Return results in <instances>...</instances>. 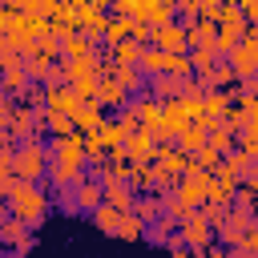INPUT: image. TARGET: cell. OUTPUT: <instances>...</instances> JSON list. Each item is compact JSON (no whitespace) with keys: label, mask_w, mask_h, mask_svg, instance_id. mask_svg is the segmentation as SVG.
Instances as JSON below:
<instances>
[{"label":"cell","mask_w":258,"mask_h":258,"mask_svg":"<svg viewBox=\"0 0 258 258\" xmlns=\"http://www.w3.org/2000/svg\"><path fill=\"white\" fill-rule=\"evenodd\" d=\"M242 36H246V32H238V28H222V24H218V52H222V56H230V52L238 48V40H242Z\"/></svg>","instance_id":"603a6c76"},{"label":"cell","mask_w":258,"mask_h":258,"mask_svg":"<svg viewBox=\"0 0 258 258\" xmlns=\"http://www.w3.org/2000/svg\"><path fill=\"white\" fill-rule=\"evenodd\" d=\"M73 121H77V129H81V133H93V129H97V125L105 121V105H101L97 97H85V101L77 105Z\"/></svg>","instance_id":"7c38bea8"},{"label":"cell","mask_w":258,"mask_h":258,"mask_svg":"<svg viewBox=\"0 0 258 258\" xmlns=\"http://www.w3.org/2000/svg\"><path fill=\"white\" fill-rule=\"evenodd\" d=\"M238 145H242V149H246V153H250V157L258 161V125L242 129V133H238Z\"/></svg>","instance_id":"484cf974"},{"label":"cell","mask_w":258,"mask_h":258,"mask_svg":"<svg viewBox=\"0 0 258 258\" xmlns=\"http://www.w3.org/2000/svg\"><path fill=\"white\" fill-rule=\"evenodd\" d=\"M189 56H194V73H202V69H214V64L222 60V52H218L214 44H202V48H189Z\"/></svg>","instance_id":"44dd1931"},{"label":"cell","mask_w":258,"mask_h":258,"mask_svg":"<svg viewBox=\"0 0 258 258\" xmlns=\"http://www.w3.org/2000/svg\"><path fill=\"white\" fill-rule=\"evenodd\" d=\"M85 97L77 93L73 81H60V85H48V97H44V109H56V113H77Z\"/></svg>","instance_id":"ba28073f"},{"label":"cell","mask_w":258,"mask_h":258,"mask_svg":"<svg viewBox=\"0 0 258 258\" xmlns=\"http://www.w3.org/2000/svg\"><path fill=\"white\" fill-rule=\"evenodd\" d=\"M222 165H226V169H230L238 181H242V177H250V173H258V161H254V157H250L242 145H238V149H230V153L222 157Z\"/></svg>","instance_id":"9a60e30c"},{"label":"cell","mask_w":258,"mask_h":258,"mask_svg":"<svg viewBox=\"0 0 258 258\" xmlns=\"http://www.w3.org/2000/svg\"><path fill=\"white\" fill-rule=\"evenodd\" d=\"M254 218H258V210H254Z\"/></svg>","instance_id":"83f0119b"},{"label":"cell","mask_w":258,"mask_h":258,"mask_svg":"<svg viewBox=\"0 0 258 258\" xmlns=\"http://www.w3.org/2000/svg\"><path fill=\"white\" fill-rule=\"evenodd\" d=\"M4 206L16 214V218H24L32 230L44 222V214H48V206H52V194L40 185V181H24V177H16V185H12V194L4 198Z\"/></svg>","instance_id":"6da1fadb"},{"label":"cell","mask_w":258,"mask_h":258,"mask_svg":"<svg viewBox=\"0 0 258 258\" xmlns=\"http://www.w3.org/2000/svg\"><path fill=\"white\" fill-rule=\"evenodd\" d=\"M73 4H77V0H73Z\"/></svg>","instance_id":"f1b7e54d"},{"label":"cell","mask_w":258,"mask_h":258,"mask_svg":"<svg viewBox=\"0 0 258 258\" xmlns=\"http://www.w3.org/2000/svg\"><path fill=\"white\" fill-rule=\"evenodd\" d=\"M177 4V16H181V24H194L198 16H202V0H173Z\"/></svg>","instance_id":"cb8c5ba5"},{"label":"cell","mask_w":258,"mask_h":258,"mask_svg":"<svg viewBox=\"0 0 258 258\" xmlns=\"http://www.w3.org/2000/svg\"><path fill=\"white\" fill-rule=\"evenodd\" d=\"M226 4H242V0H226Z\"/></svg>","instance_id":"4316f807"},{"label":"cell","mask_w":258,"mask_h":258,"mask_svg":"<svg viewBox=\"0 0 258 258\" xmlns=\"http://www.w3.org/2000/svg\"><path fill=\"white\" fill-rule=\"evenodd\" d=\"M44 129L56 137V133H73L77 129V121H73V113H56V109H48L44 113Z\"/></svg>","instance_id":"ffe728a7"},{"label":"cell","mask_w":258,"mask_h":258,"mask_svg":"<svg viewBox=\"0 0 258 258\" xmlns=\"http://www.w3.org/2000/svg\"><path fill=\"white\" fill-rule=\"evenodd\" d=\"M48 149H52V157H64V161H89V153H85V133H81V129L56 133Z\"/></svg>","instance_id":"9c48e42d"},{"label":"cell","mask_w":258,"mask_h":258,"mask_svg":"<svg viewBox=\"0 0 258 258\" xmlns=\"http://www.w3.org/2000/svg\"><path fill=\"white\" fill-rule=\"evenodd\" d=\"M93 133L101 137V145H105V149H117V145H125V137H129V129L121 125V117H117V121H101Z\"/></svg>","instance_id":"ac0fdd59"},{"label":"cell","mask_w":258,"mask_h":258,"mask_svg":"<svg viewBox=\"0 0 258 258\" xmlns=\"http://www.w3.org/2000/svg\"><path fill=\"white\" fill-rule=\"evenodd\" d=\"M230 64H234V73H238V81H246L254 69H258V28H246V36L238 40V48L226 56Z\"/></svg>","instance_id":"5b68a950"},{"label":"cell","mask_w":258,"mask_h":258,"mask_svg":"<svg viewBox=\"0 0 258 258\" xmlns=\"http://www.w3.org/2000/svg\"><path fill=\"white\" fill-rule=\"evenodd\" d=\"M202 44H214V48H218V20L198 16V20L189 24V48H202Z\"/></svg>","instance_id":"2e32d148"},{"label":"cell","mask_w":258,"mask_h":258,"mask_svg":"<svg viewBox=\"0 0 258 258\" xmlns=\"http://www.w3.org/2000/svg\"><path fill=\"white\" fill-rule=\"evenodd\" d=\"M137 28H141V20L137 16H113L109 20V28H105V44H121V40H129V36H137Z\"/></svg>","instance_id":"4fadbf2b"},{"label":"cell","mask_w":258,"mask_h":258,"mask_svg":"<svg viewBox=\"0 0 258 258\" xmlns=\"http://www.w3.org/2000/svg\"><path fill=\"white\" fill-rule=\"evenodd\" d=\"M125 214L129 210H117V206H109V202H101L89 218H93V226L101 230V234H109V238H121V230H125Z\"/></svg>","instance_id":"30bf717a"},{"label":"cell","mask_w":258,"mask_h":258,"mask_svg":"<svg viewBox=\"0 0 258 258\" xmlns=\"http://www.w3.org/2000/svg\"><path fill=\"white\" fill-rule=\"evenodd\" d=\"M222 157H226V153H222L218 145H210V141L194 149V165H206V169H218V161H222Z\"/></svg>","instance_id":"7402d4cb"},{"label":"cell","mask_w":258,"mask_h":258,"mask_svg":"<svg viewBox=\"0 0 258 258\" xmlns=\"http://www.w3.org/2000/svg\"><path fill=\"white\" fill-rule=\"evenodd\" d=\"M234 250H238V254H258V222L238 238V246H234Z\"/></svg>","instance_id":"d4e9b609"},{"label":"cell","mask_w":258,"mask_h":258,"mask_svg":"<svg viewBox=\"0 0 258 258\" xmlns=\"http://www.w3.org/2000/svg\"><path fill=\"white\" fill-rule=\"evenodd\" d=\"M153 44L169 48V52H185L189 48V24H177V20H165L153 28Z\"/></svg>","instance_id":"52a82bcc"},{"label":"cell","mask_w":258,"mask_h":258,"mask_svg":"<svg viewBox=\"0 0 258 258\" xmlns=\"http://www.w3.org/2000/svg\"><path fill=\"white\" fill-rule=\"evenodd\" d=\"M141 52H145V44L137 36H129L121 44H109V60L113 64H141Z\"/></svg>","instance_id":"5bb4252c"},{"label":"cell","mask_w":258,"mask_h":258,"mask_svg":"<svg viewBox=\"0 0 258 258\" xmlns=\"http://www.w3.org/2000/svg\"><path fill=\"white\" fill-rule=\"evenodd\" d=\"M141 73H145V77L165 73V48H161V44H149V48L141 52Z\"/></svg>","instance_id":"d6986e66"},{"label":"cell","mask_w":258,"mask_h":258,"mask_svg":"<svg viewBox=\"0 0 258 258\" xmlns=\"http://www.w3.org/2000/svg\"><path fill=\"white\" fill-rule=\"evenodd\" d=\"M129 97H133V93H129V89H125V85H121L117 77H101L97 101H101L105 109H125V105H129Z\"/></svg>","instance_id":"8fae6325"},{"label":"cell","mask_w":258,"mask_h":258,"mask_svg":"<svg viewBox=\"0 0 258 258\" xmlns=\"http://www.w3.org/2000/svg\"><path fill=\"white\" fill-rule=\"evenodd\" d=\"M48 161H52V149H48V145H40L36 137H24V141L16 145L12 173H16V177H24V181H40V177H48Z\"/></svg>","instance_id":"7a4b0ae2"},{"label":"cell","mask_w":258,"mask_h":258,"mask_svg":"<svg viewBox=\"0 0 258 258\" xmlns=\"http://www.w3.org/2000/svg\"><path fill=\"white\" fill-rule=\"evenodd\" d=\"M254 222H258V218H254V210H246V206H230V210H226V218L214 226V230H218V242L238 246V238H242Z\"/></svg>","instance_id":"3957f363"},{"label":"cell","mask_w":258,"mask_h":258,"mask_svg":"<svg viewBox=\"0 0 258 258\" xmlns=\"http://www.w3.org/2000/svg\"><path fill=\"white\" fill-rule=\"evenodd\" d=\"M89 161H64V157H52L48 161V181H52V189H73V185H81L85 177H89Z\"/></svg>","instance_id":"277c9868"},{"label":"cell","mask_w":258,"mask_h":258,"mask_svg":"<svg viewBox=\"0 0 258 258\" xmlns=\"http://www.w3.org/2000/svg\"><path fill=\"white\" fill-rule=\"evenodd\" d=\"M73 202H77V214H93V210L105 202V181H101V173H89L81 185H73Z\"/></svg>","instance_id":"8992f818"},{"label":"cell","mask_w":258,"mask_h":258,"mask_svg":"<svg viewBox=\"0 0 258 258\" xmlns=\"http://www.w3.org/2000/svg\"><path fill=\"white\" fill-rule=\"evenodd\" d=\"M234 109V89H206V117H226Z\"/></svg>","instance_id":"e0dca14e"}]
</instances>
